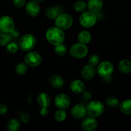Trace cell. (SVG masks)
I'll list each match as a JSON object with an SVG mask.
<instances>
[{
	"instance_id": "1",
	"label": "cell",
	"mask_w": 131,
	"mask_h": 131,
	"mask_svg": "<svg viewBox=\"0 0 131 131\" xmlns=\"http://www.w3.org/2000/svg\"><path fill=\"white\" fill-rule=\"evenodd\" d=\"M46 38L48 42L53 46L61 44L65 38V35L62 29L57 27H51L49 28L46 33Z\"/></svg>"
},
{
	"instance_id": "2",
	"label": "cell",
	"mask_w": 131,
	"mask_h": 131,
	"mask_svg": "<svg viewBox=\"0 0 131 131\" xmlns=\"http://www.w3.org/2000/svg\"><path fill=\"white\" fill-rule=\"evenodd\" d=\"M105 107L104 104L100 101H90L86 106L87 114L89 116L97 118L101 116L104 112Z\"/></svg>"
},
{
	"instance_id": "3",
	"label": "cell",
	"mask_w": 131,
	"mask_h": 131,
	"mask_svg": "<svg viewBox=\"0 0 131 131\" xmlns=\"http://www.w3.org/2000/svg\"><path fill=\"white\" fill-rule=\"evenodd\" d=\"M36 38L33 35L26 34L20 38L19 47L23 51H30L33 49L36 45Z\"/></svg>"
},
{
	"instance_id": "4",
	"label": "cell",
	"mask_w": 131,
	"mask_h": 131,
	"mask_svg": "<svg viewBox=\"0 0 131 131\" xmlns=\"http://www.w3.org/2000/svg\"><path fill=\"white\" fill-rule=\"evenodd\" d=\"M73 19L70 15L67 14H59L55 19V26L62 30L68 29L73 25Z\"/></svg>"
},
{
	"instance_id": "5",
	"label": "cell",
	"mask_w": 131,
	"mask_h": 131,
	"mask_svg": "<svg viewBox=\"0 0 131 131\" xmlns=\"http://www.w3.org/2000/svg\"><path fill=\"white\" fill-rule=\"evenodd\" d=\"M80 24L86 28H89L93 26L96 22V16L95 14L91 11L83 12L79 18Z\"/></svg>"
},
{
	"instance_id": "6",
	"label": "cell",
	"mask_w": 131,
	"mask_h": 131,
	"mask_svg": "<svg viewBox=\"0 0 131 131\" xmlns=\"http://www.w3.org/2000/svg\"><path fill=\"white\" fill-rule=\"evenodd\" d=\"M71 55L75 58H84L88 53V48L84 43H74L71 47L69 50Z\"/></svg>"
},
{
	"instance_id": "7",
	"label": "cell",
	"mask_w": 131,
	"mask_h": 131,
	"mask_svg": "<svg viewBox=\"0 0 131 131\" xmlns=\"http://www.w3.org/2000/svg\"><path fill=\"white\" fill-rule=\"evenodd\" d=\"M96 71L98 74L101 78H108L113 74L114 66L110 61H104L98 65Z\"/></svg>"
},
{
	"instance_id": "8",
	"label": "cell",
	"mask_w": 131,
	"mask_h": 131,
	"mask_svg": "<svg viewBox=\"0 0 131 131\" xmlns=\"http://www.w3.org/2000/svg\"><path fill=\"white\" fill-rule=\"evenodd\" d=\"M15 23L12 17L4 15L0 17V31L3 33H10L14 31Z\"/></svg>"
},
{
	"instance_id": "9",
	"label": "cell",
	"mask_w": 131,
	"mask_h": 131,
	"mask_svg": "<svg viewBox=\"0 0 131 131\" xmlns=\"http://www.w3.org/2000/svg\"><path fill=\"white\" fill-rule=\"evenodd\" d=\"M42 61V57L37 52L32 51L27 54L24 57V62L27 65L32 67L39 66Z\"/></svg>"
},
{
	"instance_id": "10",
	"label": "cell",
	"mask_w": 131,
	"mask_h": 131,
	"mask_svg": "<svg viewBox=\"0 0 131 131\" xmlns=\"http://www.w3.org/2000/svg\"><path fill=\"white\" fill-rule=\"evenodd\" d=\"M71 104V99L68 95L65 93H59L55 98V104L58 109L66 110Z\"/></svg>"
},
{
	"instance_id": "11",
	"label": "cell",
	"mask_w": 131,
	"mask_h": 131,
	"mask_svg": "<svg viewBox=\"0 0 131 131\" xmlns=\"http://www.w3.org/2000/svg\"><path fill=\"white\" fill-rule=\"evenodd\" d=\"M98 123L95 118L87 116L82 122V128L84 131H95L97 129Z\"/></svg>"
},
{
	"instance_id": "12",
	"label": "cell",
	"mask_w": 131,
	"mask_h": 131,
	"mask_svg": "<svg viewBox=\"0 0 131 131\" xmlns=\"http://www.w3.org/2000/svg\"><path fill=\"white\" fill-rule=\"evenodd\" d=\"M25 10L26 14L31 17L37 16L40 12V6L39 3L34 0L30 1L26 4Z\"/></svg>"
},
{
	"instance_id": "13",
	"label": "cell",
	"mask_w": 131,
	"mask_h": 131,
	"mask_svg": "<svg viewBox=\"0 0 131 131\" xmlns=\"http://www.w3.org/2000/svg\"><path fill=\"white\" fill-rule=\"evenodd\" d=\"M71 114L74 118L81 119L85 117L87 114L86 107L83 105L78 104L73 106L71 110Z\"/></svg>"
},
{
	"instance_id": "14",
	"label": "cell",
	"mask_w": 131,
	"mask_h": 131,
	"mask_svg": "<svg viewBox=\"0 0 131 131\" xmlns=\"http://www.w3.org/2000/svg\"><path fill=\"white\" fill-rule=\"evenodd\" d=\"M95 74L96 70L95 67L90 64H87L83 66L81 70V75L86 80H91L95 77Z\"/></svg>"
},
{
	"instance_id": "15",
	"label": "cell",
	"mask_w": 131,
	"mask_h": 131,
	"mask_svg": "<svg viewBox=\"0 0 131 131\" xmlns=\"http://www.w3.org/2000/svg\"><path fill=\"white\" fill-rule=\"evenodd\" d=\"M38 105L41 108H48L51 104V99L48 95L45 92L39 93L37 97Z\"/></svg>"
},
{
	"instance_id": "16",
	"label": "cell",
	"mask_w": 131,
	"mask_h": 131,
	"mask_svg": "<svg viewBox=\"0 0 131 131\" xmlns=\"http://www.w3.org/2000/svg\"><path fill=\"white\" fill-rule=\"evenodd\" d=\"M70 89L73 93H81L85 90V84L82 81L79 79H75L71 82Z\"/></svg>"
},
{
	"instance_id": "17",
	"label": "cell",
	"mask_w": 131,
	"mask_h": 131,
	"mask_svg": "<svg viewBox=\"0 0 131 131\" xmlns=\"http://www.w3.org/2000/svg\"><path fill=\"white\" fill-rule=\"evenodd\" d=\"M102 0H89L87 3V8L89 11L98 12L103 7Z\"/></svg>"
},
{
	"instance_id": "18",
	"label": "cell",
	"mask_w": 131,
	"mask_h": 131,
	"mask_svg": "<svg viewBox=\"0 0 131 131\" xmlns=\"http://www.w3.org/2000/svg\"><path fill=\"white\" fill-rule=\"evenodd\" d=\"M118 69L123 74H129L131 72V61L127 59L121 60L118 63Z\"/></svg>"
},
{
	"instance_id": "19",
	"label": "cell",
	"mask_w": 131,
	"mask_h": 131,
	"mask_svg": "<svg viewBox=\"0 0 131 131\" xmlns=\"http://www.w3.org/2000/svg\"><path fill=\"white\" fill-rule=\"evenodd\" d=\"M50 83L53 88H60L64 86V81L61 76L55 74L50 78Z\"/></svg>"
},
{
	"instance_id": "20",
	"label": "cell",
	"mask_w": 131,
	"mask_h": 131,
	"mask_svg": "<svg viewBox=\"0 0 131 131\" xmlns=\"http://www.w3.org/2000/svg\"><path fill=\"white\" fill-rule=\"evenodd\" d=\"M119 110L125 115H131V100H124L119 104Z\"/></svg>"
},
{
	"instance_id": "21",
	"label": "cell",
	"mask_w": 131,
	"mask_h": 131,
	"mask_svg": "<svg viewBox=\"0 0 131 131\" xmlns=\"http://www.w3.org/2000/svg\"><path fill=\"white\" fill-rule=\"evenodd\" d=\"M78 40L80 43L87 44V43H89L91 40V33L88 31H81L78 35Z\"/></svg>"
},
{
	"instance_id": "22",
	"label": "cell",
	"mask_w": 131,
	"mask_h": 131,
	"mask_svg": "<svg viewBox=\"0 0 131 131\" xmlns=\"http://www.w3.org/2000/svg\"><path fill=\"white\" fill-rule=\"evenodd\" d=\"M20 127V121L17 118L10 119L6 124V129L8 131H17Z\"/></svg>"
},
{
	"instance_id": "23",
	"label": "cell",
	"mask_w": 131,
	"mask_h": 131,
	"mask_svg": "<svg viewBox=\"0 0 131 131\" xmlns=\"http://www.w3.org/2000/svg\"><path fill=\"white\" fill-rule=\"evenodd\" d=\"M45 15L48 19H55V18L59 15V11L57 9L53 6L47 8L45 10Z\"/></svg>"
},
{
	"instance_id": "24",
	"label": "cell",
	"mask_w": 131,
	"mask_h": 131,
	"mask_svg": "<svg viewBox=\"0 0 131 131\" xmlns=\"http://www.w3.org/2000/svg\"><path fill=\"white\" fill-rule=\"evenodd\" d=\"M27 71H28V66L25 62L17 64L15 67V72L19 75H24L27 72Z\"/></svg>"
},
{
	"instance_id": "25",
	"label": "cell",
	"mask_w": 131,
	"mask_h": 131,
	"mask_svg": "<svg viewBox=\"0 0 131 131\" xmlns=\"http://www.w3.org/2000/svg\"><path fill=\"white\" fill-rule=\"evenodd\" d=\"M67 113L65 110H62V109H59L57 110L54 115V117H55V120L59 122H62L64 121L65 119L66 118Z\"/></svg>"
},
{
	"instance_id": "26",
	"label": "cell",
	"mask_w": 131,
	"mask_h": 131,
	"mask_svg": "<svg viewBox=\"0 0 131 131\" xmlns=\"http://www.w3.org/2000/svg\"><path fill=\"white\" fill-rule=\"evenodd\" d=\"M74 9L77 12H83L87 8V5L83 1H77L74 4Z\"/></svg>"
},
{
	"instance_id": "27",
	"label": "cell",
	"mask_w": 131,
	"mask_h": 131,
	"mask_svg": "<svg viewBox=\"0 0 131 131\" xmlns=\"http://www.w3.org/2000/svg\"><path fill=\"white\" fill-rule=\"evenodd\" d=\"M105 102H106V104L110 107H116L119 105V101L118 99L113 96L107 97Z\"/></svg>"
},
{
	"instance_id": "28",
	"label": "cell",
	"mask_w": 131,
	"mask_h": 131,
	"mask_svg": "<svg viewBox=\"0 0 131 131\" xmlns=\"http://www.w3.org/2000/svg\"><path fill=\"white\" fill-rule=\"evenodd\" d=\"M11 37L8 33H3L0 34V46H5L10 43Z\"/></svg>"
},
{
	"instance_id": "29",
	"label": "cell",
	"mask_w": 131,
	"mask_h": 131,
	"mask_svg": "<svg viewBox=\"0 0 131 131\" xmlns=\"http://www.w3.org/2000/svg\"><path fill=\"white\" fill-rule=\"evenodd\" d=\"M6 46V51L10 54L16 53L18 51V50H19V45L16 44V43H14V42L8 43Z\"/></svg>"
},
{
	"instance_id": "30",
	"label": "cell",
	"mask_w": 131,
	"mask_h": 131,
	"mask_svg": "<svg viewBox=\"0 0 131 131\" xmlns=\"http://www.w3.org/2000/svg\"><path fill=\"white\" fill-rule=\"evenodd\" d=\"M54 49L55 53L59 56H64L66 53V47L62 43L55 46Z\"/></svg>"
},
{
	"instance_id": "31",
	"label": "cell",
	"mask_w": 131,
	"mask_h": 131,
	"mask_svg": "<svg viewBox=\"0 0 131 131\" xmlns=\"http://www.w3.org/2000/svg\"><path fill=\"white\" fill-rule=\"evenodd\" d=\"M89 64L92 65V66L95 67L99 64V61H100V58L96 54H93L91 56H90L89 58Z\"/></svg>"
},
{
	"instance_id": "32",
	"label": "cell",
	"mask_w": 131,
	"mask_h": 131,
	"mask_svg": "<svg viewBox=\"0 0 131 131\" xmlns=\"http://www.w3.org/2000/svg\"><path fill=\"white\" fill-rule=\"evenodd\" d=\"M19 118H20L21 121L24 124L29 122L30 119L29 113L26 111H21L20 113H19Z\"/></svg>"
},
{
	"instance_id": "33",
	"label": "cell",
	"mask_w": 131,
	"mask_h": 131,
	"mask_svg": "<svg viewBox=\"0 0 131 131\" xmlns=\"http://www.w3.org/2000/svg\"><path fill=\"white\" fill-rule=\"evenodd\" d=\"M12 2L16 7L21 8L25 5L26 0H12Z\"/></svg>"
},
{
	"instance_id": "34",
	"label": "cell",
	"mask_w": 131,
	"mask_h": 131,
	"mask_svg": "<svg viewBox=\"0 0 131 131\" xmlns=\"http://www.w3.org/2000/svg\"><path fill=\"white\" fill-rule=\"evenodd\" d=\"M8 111V108L5 104H0V115H6Z\"/></svg>"
},
{
	"instance_id": "35",
	"label": "cell",
	"mask_w": 131,
	"mask_h": 131,
	"mask_svg": "<svg viewBox=\"0 0 131 131\" xmlns=\"http://www.w3.org/2000/svg\"><path fill=\"white\" fill-rule=\"evenodd\" d=\"M48 113V108H41L40 110V114L42 116H46Z\"/></svg>"
},
{
	"instance_id": "36",
	"label": "cell",
	"mask_w": 131,
	"mask_h": 131,
	"mask_svg": "<svg viewBox=\"0 0 131 131\" xmlns=\"http://www.w3.org/2000/svg\"><path fill=\"white\" fill-rule=\"evenodd\" d=\"M83 98H84L85 100H89L91 99V95L90 94L89 92H84V93L83 94Z\"/></svg>"
},
{
	"instance_id": "37",
	"label": "cell",
	"mask_w": 131,
	"mask_h": 131,
	"mask_svg": "<svg viewBox=\"0 0 131 131\" xmlns=\"http://www.w3.org/2000/svg\"><path fill=\"white\" fill-rule=\"evenodd\" d=\"M34 1H36V2H37V3H41V2H42L44 0H34Z\"/></svg>"
}]
</instances>
